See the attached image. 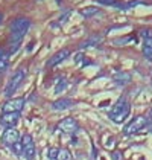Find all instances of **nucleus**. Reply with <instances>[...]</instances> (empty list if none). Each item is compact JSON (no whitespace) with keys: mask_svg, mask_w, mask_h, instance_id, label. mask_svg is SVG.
I'll return each instance as SVG.
<instances>
[{"mask_svg":"<svg viewBox=\"0 0 152 160\" xmlns=\"http://www.w3.org/2000/svg\"><path fill=\"white\" fill-rule=\"evenodd\" d=\"M31 28V20L26 18V17H20V18H15L12 23H11V52L17 49V46L20 44V41L25 38V35L27 34Z\"/></svg>","mask_w":152,"mask_h":160,"instance_id":"f257e3e1","label":"nucleus"},{"mask_svg":"<svg viewBox=\"0 0 152 160\" xmlns=\"http://www.w3.org/2000/svg\"><path fill=\"white\" fill-rule=\"evenodd\" d=\"M129 113H131V105H129V102L126 99L122 98L119 99L116 102V105L110 110V119L114 123H122L125 122V119H128Z\"/></svg>","mask_w":152,"mask_h":160,"instance_id":"f03ea898","label":"nucleus"},{"mask_svg":"<svg viewBox=\"0 0 152 160\" xmlns=\"http://www.w3.org/2000/svg\"><path fill=\"white\" fill-rule=\"evenodd\" d=\"M26 76V70L25 69H20V70H17L15 73L9 78V81L6 82V87H5V96H11L14 95L17 90H18V87L21 86V82H23V79H25Z\"/></svg>","mask_w":152,"mask_h":160,"instance_id":"7ed1b4c3","label":"nucleus"},{"mask_svg":"<svg viewBox=\"0 0 152 160\" xmlns=\"http://www.w3.org/2000/svg\"><path fill=\"white\" fill-rule=\"evenodd\" d=\"M148 125H149L148 118H145V116H137V118H134L128 125H125L123 134L131 136V134H135V133H140V131H143Z\"/></svg>","mask_w":152,"mask_h":160,"instance_id":"20e7f679","label":"nucleus"},{"mask_svg":"<svg viewBox=\"0 0 152 160\" xmlns=\"http://www.w3.org/2000/svg\"><path fill=\"white\" fill-rule=\"evenodd\" d=\"M21 145H23V157L26 160H34L35 157V143L31 134H25L21 137Z\"/></svg>","mask_w":152,"mask_h":160,"instance_id":"39448f33","label":"nucleus"},{"mask_svg":"<svg viewBox=\"0 0 152 160\" xmlns=\"http://www.w3.org/2000/svg\"><path fill=\"white\" fill-rule=\"evenodd\" d=\"M23 107H25V99L12 98V99H8L3 104L2 110H3V113H20V111L23 110Z\"/></svg>","mask_w":152,"mask_h":160,"instance_id":"423d86ee","label":"nucleus"},{"mask_svg":"<svg viewBox=\"0 0 152 160\" xmlns=\"http://www.w3.org/2000/svg\"><path fill=\"white\" fill-rule=\"evenodd\" d=\"M18 139H20L18 130H15V128H6L3 131V136H2V143L5 147H14L18 142Z\"/></svg>","mask_w":152,"mask_h":160,"instance_id":"0eeeda50","label":"nucleus"},{"mask_svg":"<svg viewBox=\"0 0 152 160\" xmlns=\"http://www.w3.org/2000/svg\"><path fill=\"white\" fill-rule=\"evenodd\" d=\"M141 37H143V53L149 60H152V29H143Z\"/></svg>","mask_w":152,"mask_h":160,"instance_id":"6e6552de","label":"nucleus"},{"mask_svg":"<svg viewBox=\"0 0 152 160\" xmlns=\"http://www.w3.org/2000/svg\"><path fill=\"white\" fill-rule=\"evenodd\" d=\"M20 119V113H3L0 118V125L5 128H14Z\"/></svg>","mask_w":152,"mask_h":160,"instance_id":"1a4fd4ad","label":"nucleus"},{"mask_svg":"<svg viewBox=\"0 0 152 160\" xmlns=\"http://www.w3.org/2000/svg\"><path fill=\"white\" fill-rule=\"evenodd\" d=\"M58 130H61L63 133H67V134H73L78 130V122L73 118H65L58 123Z\"/></svg>","mask_w":152,"mask_h":160,"instance_id":"9d476101","label":"nucleus"},{"mask_svg":"<svg viewBox=\"0 0 152 160\" xmlns=\"http://www.w3.org/2000/svg\"><path fill=\"white\" fill-rule=\"evenodd\" d=\"M69 55H70V50L69 49H61L58 50L53 57H52L50 60L47 61V66L49 67H53V66H58V64H61V62L65 60V58H69Z\"/></svg>","mask_w":152,"mask_h":160,"instance_id":"9b49d317","label":"nucleus"},{"mask_svg":"<svg viewBox=\"0 0 152 160\" xmlns=\"http://www.w3.org/2000/svg\"><path fill=\"white\" fill-rule=\"evenodd\" d=\"M73 104H75V102H73L72 99H69V98H61V99H58V101H55V102L52 104V108H53V110H56V111L65 110V108H70V107H72Z\"/></svg>","mask_w":152,"mask_h":160,"instance_id":"f8f14e48","label":"nucleus"},{"mask_svg":"<svg viewBox=\"0 0 152 160\" xmlns=\"http://www.w3.org/2000/svg\"><path fill=\"white\" fill-rule=\"evenodd\" d=\"M102 41V37L101 35H91L88 40H85L82 44H81V48H91V46H96V44H99Z\"/></svg>","mask_w":152,"mask_h":160,"instance_id":"ddd939ff","label":"nucleus"},{"mask_svg":"<svg viewBox=\"0 0 152 160\" xmlns=\"http://www.w3.org/2000/svg\"><path fill=\"white\" fill-rule=\"evenodd\" d=\"M56 160H75V159H73L72 152L64 148V149H59V154H58V159Z\"/></svg>","mask_w":152,"mask_h":160,"instance_id":"4468645a","label":"nucleus"},{"mask_svg":"<svg viewBox=\"0 0 152 160\" xmlns=\"http://www.w3.org/2000/svg\"><path fill=\"white\" fill-rule=\"evenodd\" d=\"M114 79H116V82L117 84H126L128 81H129V75H126V73H116L114 75Z\"/></svg>","mask_w":152,"mask_h":160,"instance_id":"2eb2a0df","label":"nucleus"},{"mask_svg":"<svg viewBox=\"0 0 152 160\" xmlns=\"http://www.w3.org/2000/svg\"><path fill=\"white\" fill-rule=\"evenodd\" d=\"M8 66H9V55L6 53V55H3L0 58V73H3L8 69Z\"/></svg>","mask_w":152,"mask_h":160,"instance_id":"dca6fc26","label":"nucleus"},{"mask_svg":"<svg viewBox=\"0 0 152 160\" xmlns=\"http://www.w3.org/2000/svg\"><path fill=\"white\" fill-rule=\"evenodd\" d=\"M99 12V9L97 8H84L82 11H81V14L84 15V17H91V15H94V14Z\"/></svg>","mask_w":152,"mask_h":160,"instance_id":"f3484780","label":"nucleus"},{"mask_svg":"<svg viewBox=\"0 0 152 160\" xmlns=\"http://www.w3.org/2000/svg\"><path fill=\"white\" fill-rule=\"evenodd\" d=\"M58 154H59V149H58V148H50V149L47 151V157L50 160L58 159Z\"/></svg>","mask_w":152,"mask_h":160,"instance_id":"a211bd4d","label":"nucleus"},{"mask_svg":"<svg viewBox=\"0 0 152 160\" xmlns=\"http://www.w3.org/2000/svg\"><path fill=\"white\" fill-rule=\"evenodd\" d=\"M11 148L14 149V152H15L17 156H23V145H21V142H17V143Z\"/></svg>","mask_w":152,"mask_h":160,"instance_id":"6ab92c4d","label":"nucleus"},{"mask_svg":"<svg viewBox=\"0 0 152 160\" xmlns=\"http://www.w3.org/2000/svg\"><path fill=\"white\" fill-rule=\"evenodd\" d=\"M65 87H67V82H65V81H61L58 86L55 87V93H61V92H64Z\"/></svg>","mask_w":152,"mask_h":160,"instance_id":"aec40b11","label":"nucleus"},{"mask_svg":"<svg viewBox=\"0 0 152 160\" xmlns=\"http://www.w3.org/2000/svg\"><path fill=\"white\" fill-rule=\"evenodd\" d=\"M101 5H114V2L116 0H97Z\"/></svg>","mask_w":152,"mask_h":160,"instance_id":"412c9836","label":"nucleus"},{"mask_svg":"<svg viewBox=\"0 0 152 160\" xmlns=\"http://www.w3.org/2000/svg\"><path fill=\"white\" fill-rule=\"evenodd\" d=\"M113 160H122V154H119V152H114V154H113Z\"/></svg>","mask_w":152,"mask_h":160,"instance_id":"4be33fe9","label":"nucleus"},{"mask_svg":"<svg viewBox=\"0 0 152 160\" xmlns=\"http://www.w3.org/2000/svg\"><path fill=\"white\" fill-rule=\"evenodd\" d=\"M148 122H149V125L152 127V108H151V111H149V116H148Z\"/></svg>","mask_w":152,"mask_h":160,"instance_id":"5701e85b","label":"nucleus"},{"mask_svg":"<svg viewBox=\"0 0 152 160\" xmlns=\"http://www.w3.org/2000/svg\"><path fill=\"white\" fill-rule=\"evenodd\" d=\"M3 55H5V52H3V49H0V58H2Z\"/></svg>","mask_w":152,"mask_h":160,"instance_id":"b1692460","label":"nucleus"},{"mask_svg":"<svg viewBox=\"0 0 152 160\" xmlns=\"http://www.w3.org/2000/svg\"><path fill=\"white\" fill-rule=\"evenodd\" d=\"M3 22V15H2V12H0V23Z\"/></svg>","mask_w":152,"mask_h":160,"instance_id":"393cba45","label":"nucleus"}]
</instances>
